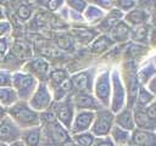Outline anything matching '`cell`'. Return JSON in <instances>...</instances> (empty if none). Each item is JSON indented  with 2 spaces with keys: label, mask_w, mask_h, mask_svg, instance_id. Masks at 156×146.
<instances>
[{
  "label": "cell",
  "mask_w": 156,
  "mask_h": 146,
  "mask_svg": "<svg viewBox=\"0 0 156 146\" xmlns=\"http://www.w3.org/2000/svg\"><path fill=\"white\" fill-rule=\"evenodd\" d=\"M7 116L20 127L21 130L40 125V113L34 111L28 101L18 100L7 109Z\"/></svg>",
  "instance_id": "obj_1"
},
{
  "label": "cell",
  "mask_w": 156,
  "mask_h": 146,
  "mask_svg": "<svg viewBox=\"0 0 156 146\" xmlns=\"http://www.w3.org/2000/svg\"><path fill=\"white\" fill-rule=\"evenodd\" d=\"M41 146H66L71 141L69 131L56 119L40 123Z\"/></svg>",
  "instance_id": "obj_2"
},
{
  "label": "cell",
  "mask_w": 156,
  "mask_h": 146,
  "mask_svg": "<svg viewBox=\"0 0 156 146\" xmlns=\"http://www.w3.org/2000/svg\"><path fill=\"white\" fill-rule=\"evenodd\" d=\"M127 106V91L119 67L111 68V99L108 108L116 114Z\"/></svg>",
  "instance_id": "obj_3"
},
{
  "label": "cell",
  "mask_w": 156,
  "mask_h": 146,
  "mask_svg": "<svg viewBox=\"0 0 156 146\" xmlns=\"http://www.w3.org/2000/svg\"><path fill=\"white\" fill-rule=\"evenodd\" d=\"M93 95L96 97L102 107L108 108L111 99V68L104 67L98 69L94 79Z\"/></svg>",
  "instance_id": "obj_4"
},
{
  "label": "cell",
  "mask_w": 156,
  "mask_h": 146,
  "mask_svg": "<svg viewBox=\"0 0 156 146\" xmlns=\"http://www.w3.org/2000/svg\"><path fill=\"white\" fill-rule=\"evenodd\" d=\"M38 84L39 82L37 78L22 69L12 73V88L20 101H28L35 91Z\"/></svg>",
  "instance_id": "obj_5"
},
{
  "label": "cell",
  "mask_w": 156,
  "mask_h": 146,
  "mask_svg": "<svg viewBox=\"0 0 156 146\" xmlns=\"http://www.w3.org/2000/svg\"><path fill=\"white\" fill-rule=\"evenodd\" d=\"M115 125V113L107 108L102 107L99 111L95 112V117L90 128V133L98 137V136H107L110 135L111 129Z\"/></svg>",
  "instance_id": "obj_6"
},
{
  "label": "cell",
  "mask_w": 156,
  "mask_h": 146,
  "mask_svg": "<svg viewBox=\"0 0 156 146\" xmlns=\"http://www.w3.org/2000/svg\"><path fill=\"white\" fill-rule=\"evenodd\" d=\"M96 72H98L96 67H89L71 74L69 82L72 84L73 92H93Z\"/></svg>",
  "instance_id": "obj_7"
},
{
  "label": "cell",
  "mask_w": 156,
  "mask_h": 146,
  "mask_svg": "<svg viewBox=\"0 0 156 146\" xmlns=\"http://www.w3.org/2000/svg\"><path fill=\"white\" fill-rule=\"evenodd\" d=\"M54 102V96H52V91L50 90L49 85L45 82H40L35 89V91L33 92V95L30 96V99L28 100L29 106L41 113L46 109H49L51 107Z\"/></svg>",
  "instance_id": "obj_8"
},
{
  "label": "cell",
  "mask_w": 156,
  "mask_h": 146,
  "mask_svg": "<svg viewBox=\"0 0 156 146\" xmlns=\"http://www.w3.org/2000/svg\"><path fill=\"white\" fill-rule=\"evenodd\" d=\"M50 109L54 112L56 120L69 131L71 124H72L74 114H76V108L73 106L72 99L67 97L62 101H54Z\"/></svg>",
  "instance_id": "obj_9"
},
{
  "label": "cell",
  "mask_w": 156,
  "mask_h": 146,
  "mask_svg": "<svg viewBox=\"0 0 156 146\" xmlns=\"http://www.w3.org/2000/svg\"><path fill=\"white\" fill-rule=\"evenodd\" d=\"M22 71L32 74L34 78L38 79V82H45L48 80L49 73L51 71L50 68V63L49 61H46L44 57L37 56V57H32L28 61H26L21 68Z\"/></svg>",
  "instance_id": "obj_10"
},
{
  "label": "cell",
  "mask_w": 156,
  "mask_h": 146,
  "mask_svg": "<svg viewBox=\"0 0 156 146\" xmlns=\"http://www.w3.org/2000/svg\"><path fill=\"white\" fill-rule=\"evenodd\" d=\"M71 99H72L76 111L96 112L100 108H102L101 103L96 100V97L93 95V92H73Z\"/></svg>",
  "instance_id": "obj_11"
},
{
  "label": "cell",
  "mask_w": 156,
  "mask_h": 146,
  "mask_svg": "<svg viewBox=\"0 0 156 146\" xmlns=\"http://www.w3.org/2000/svg\"><path fill=\"white\" fill-rule=\"evenodd\" d=\"M21 133L22 130L20 129V127L9 116H6L0 120V141L1 142L10 145L21 139Z\"/></svg>",
  "instance_id": "obj_12"
},
{
  "label": "cell",
  "mask_w": 156,
  "mask_h": 146,
  "mask_svg": "<svg viewBox=\"0 0 156 146\" xmlns=\"http://www.w3.org/2000/svg\"><path fill=\"white\" fill-rule=\"evenodd\" d=\"M94 117H95V112L93 111H76L73 122L69 128V134L74 135L84 131H90Z\"/></svg>",
  "instance_id": "obj_13"
},
{
  "label": "cell",
  "mask_w": 156,
  "mask_h": 146,
  "mask_svg": "<svg viewBox=\"0 0 156 146\" xmlns=\"http://www.w3.org/2000/svg\"><path fill=\"white\" fill-rule=\"evenodd\" d=\"M124 17V13L121 12L118 9L113 7L112 10L107 11L105 17L101 19V22L96 26V29L99 30V33L101 32V34H108L111 32V29L119 22L122 21Z\"/></svg>",
  "instance_id": "obj_14"
},
{
  "label": "cell",
  "mask_w": 156,
  "mask_h": 146,
  "mask_svg": "<svg viewBox=\"0 0 156 146\" xmlns=\"http://www.w3.org/2000/svg\"><path fill=\"white\" fill-rule=\"evenodd\" d=\"M149 18H150V13H149L145 9L136 6L135 9L130 10V11L127 12V13H124L123 21H124L129 27L135 28V27L146 24V22L149 21Z\"/></svg>",
  "instance_id": "obj_15"
},
{
  "label": "cell",
  "mask_w": 156,
  "mask_h": 146,
  "mask_svg": "<svg viewBox=\"0 0 156 146\" xmlns=\"http://www.w3.org/2000/svg\"><path fill=\"white\" fill-rule=\"evenodd\" d=\"M130 34H132V27H129L123 19L119 21L108 33L110 38L116 45H122L127 41L130 40Z\"/></svg>",
  "instance_id": "obj_16"
},
{
  "label": "cell",
  "mask_w": 156,
  "mask_h": 146,
  "mask_svg": "<svg viewBox=\"0 0 156 146\" xmlns=\"http://www.w3.org/2000/svg\"><path fill=\"white\" fill-rule=\"evenodd\" d=\"M130 145L133 146H156V131L134 129L132 131Z\"/></svg>",
  "instance_id": "obj_17"
},
{
  "label": "cell",
  "mask_w": 156,
  "mask_h": 146,
  "mask_svg": "<svg viewBox=\"0 0 156 146\" xmlns=\"http://www.w3.org/2000/svg\"><path fill=\"white\" fill-rule=\"evenodd\" d=\"M116 44L112 41V39L110 38L108 34H99L94 41L89 45V51L93 54V55H104L106 52H108Z\"/></svg>",
  "instance_id": "obj_18"
},
{
  "label": "cell",
  "mask_w": 156,
  "mask_h": 146,
  "mask_svg": "<svg viewBox=\"0 0 156 146\" xmlns=\"http://www.w3.org/2000/svg\"><path fill=\"white\" fill-rule=\"evenodd\" d=\"M133 117H134V123L136 129L141 130H149V131H156V123L152 122L147 114L145 113L144 107H138L133 106Z\"/></svg>",
  "instance_id": "obj_19"
},
{
  "label": "cell",
  "mask_w": 156,
  "mask_h": 146,
  "mask_svg": "<svg viewBox=\"0 0 156 146\" xmlns=\"http://www.w3.org/2000/svg\"><path fill=\"white\" fill-rule=\"evenodd\" d=\"M115 125L128 130L133 131L135 129V123H134V117H133V109L130 107H124L119 112L115 114Z\"/></svg>",
  "instance_id": "obj_20"
},
{
  "label": "cell",
  "mask_w": 156,
  "mask_h": 146,
  "mask_svg": "<svg viewBox=\"0 0 156 146\" xmlns=\"http://www.w3.org/2000/svg\"><path fill=\"white\" fill-rule=\"evenodd\" d=\"M99 30L91 27H84V26H77L73 29V36L76 41H78L82 45H90L94 39L99 35Z\"/></svg>",
  "instance_id": "obj_21"
},
{
  "label": "cell",
  "mask_w": 156,
  "mask_h": 146,
  "mask_svg": "<svg viewBox=\"0 0 156 146\" xmlns=\"http://www.w3.org/2000/svg\"><path fill=\"white\" fill-rule=\"evenodd\" d=\"M26 146H41V129L39 127H33L23 129L20 139Z\"/></svg>",
  "instance_id": "obj_22"
},
{
  "label": "cell",
  "mask_w": 156,
  "mask_h": 146,
  "mask_svg": "<svg viewBox=\"0 0 156 146\" xmlns=\"http://www.w3.org/2000/svg\"><path fill=\"white\" fill-rule=\"evenodd\" d=\"M105 15H106V12L102 11L96 5H94L93 2H89L85 11L83 12V17H84L85 23L90 24V26H98L101 22V19L105 17Z\"/></svg>",
  "instance_id": "obj_23"
},
{
  "label": "cell",
  "mask_w": 156,
  "mask_h": 146,
  "mask_svg": "<svg viewBox=\"0 0 156 146\" xmlns=\"http://www.w3.org/2000/svg\"><path fill=\"white\" fill-rule=\"evenodd\" d=\"M68 79H69V73L65 68H54L49 73L46 84L49 85L50 90H54Z\"/></svg>",
  "instance_id": "obj_24"
},
{
  "label": "cell",
  "mask_w": 156,
  "mask_h": 146,
  "mask_svg": "<svg viewBox=\"0 0 156 146\" xmlns=\"http://www.w3.org/2000/svg\"><path fill=\"white\" fill-rule=\"evenodd\" d=\"M110 137L112 139L116 146H129L130 139H132V131H128L117 125H113V128L110 131Z\"/></svg>",
  "instance_id": "obj_25"
},
{
  "label": "cell",
  "mask_w": 156,
  "mask_h": 146,
  "mask_svg": "<svg viewBox=\"0 0 156 146\" xmlns=\"http://www.w3.org/2000/svg\"><path fill=\"white\" fill-rule=\"evenodd\" d=\"M155 74H156V67L151 62V60H147L144 64L138 67V71H136V77H138V80H139L140 85H146V83Z\"/></svg>",
  "instance_id": "obj_26"
},
{
  "label": "cell",
  "mask_w": 156,
  "mask_h": 146,
  "mask_svg": "<svg viewBox=\"0 0 156 146\" xmlns=\"http://www.w3.org/2000/svg\"><path fill=\"white\" fill-rule=\"evenodd\" d=\"M149 38H150V29H149V26L143 24V26L132 28V34H130V40H132V43L145 46V45L149 43Z\"/></svg>",
  "instance_id": "obj_27"
},
{
  "label": "cell",
  "mask_w": 156,
  "mask_h": 146,
  "mask_svg": "<svg viewBox=\"0 0 156 146\" xmlns=\"http://www.w3.org/2000/svg\"><path fill=\"white\" fill-rule=\"evenodd\" d=\"M18 101V96L12 86L9 88H0V105L9 109L12 105H15Z\"/></svg>",
  "instance_id": "obj_28"
},
{
  "label": "cell",
  "mask_w": 156,
  "mask_h": 146,
  "mask_svg": "<svg viewBox=\"0 0 156 146\" xmlns=\"http://www.w3.org/2000/svg\"><path fill=\"white\" fill-rule=\"evenodd\" d=\"M156 97L144 86V85H140L139 90H138V94H136V97H135V103L134 106H138V107H146L149 106ZM133 108V107H132Z\"/></svg>",
  "instance_id": "obj_29"
},
{
  "label": "cell",
  "mask_w": 156,
  "mask_h": 146,
  "mask_svg": "<svg viewBox=\"0 0 156 146\" xmlns=\"http://www.w3.org/2000/svg\"><path fill=\"white\" fill-rule=\"evenodd\" d=\"M71 140L77 146H93L95 136L90 131H84V133L71 135Z\"/></svg>",
  "instance_id": "obj_30"
},
{
  "label": "cell",
  "mask_w": 156,
  "mask_h": 146,
  "mask_svg": "<svg viewBox=\"0 0 156 146\" xmlns=\"http://www.w3.org/2000/svg\"><path fill=\"white\" fill-rule=\"evenodd\" d=\"M89 2L87 1H83V0H68V1H65V5L73 12H77L79 15H83V12L85 11L87 6H88Z\"/></svg>",
  "instance_id": "obj_31"
},
{
  "label": "cell",
  "mask_w": 156,
  "mask_h": 146,
  "mask_svg": "<svg viewBox=\"0 0 156 146\" xmlns=\"http://www.w3.org/2000/svg\"><path fill=\"white\" fill-rule=\"evenodd\" d=\"M32 13H33V10L27 4H21L16 10V16L21 22H27L28 19H30Z\"/></svg>",
  "instance_id": "obj_32"
},
{
  "label": "cell",
  "mask_w": 156,
  "mask_h": 146,
  "mask_svg": "<svg viewBox=\"0 0 156 146\" xmlns=\"http://www.w3.org/2000/svg\"><path fill=\"white\" fill-rule=\"evenodd\" d=\"M136 6H138V2L136 1H133V0H119V1H115V7L118 9L123 13L129 12L130 10L135 9Z\"/></svg>",
  "instance_id": "obj_33"
},
{
  "label": "cell",
  "mask_w": 156,
  "mask_h": 146,
  "mask_svg": "<svg viewBox=\"0 0 156 146\" xmlns=\"http://www.w3.org/2000/svg\"><path fill=\"white\" fill-rule=\"evenodd\" d=\"M12 86V72L5 68H0V88Z\"/></svg>",
  "instance_id": "obj_34"
},
{
  "label": "cell",
  "mask_w": 156,
  "mask_h": 146,
  "mask_svg": "<svg viewBox=\"0 0 156 146\" xmlns=\"http://www.w3.org/2000/svg\"><path fill=\"white\" fill-rule=\"evenodd\" d=\"M40 5L43 7H45L46 10L51 11V12H56V11H60L62 9V6L65 5V1H62V0H50V1L41 2Z\"/></svg>",
  "instance_id": "obj_35"
},
{
  "label": "cell",
  "mask_w": 156,
  "mask_h": 146,
  "mask_svg": "<svg viewBox=\"0 0 156 146\" xmlns=\"http://www.w3.org/2000/svg\"><path fill=\"white\" fill-rule=\"evenodd\" d=\"M11 30H12V24L10 21H7V19L0 21V39L9 36Z\"/></svg>",
  "instance_id": "obj_36"
},
{
  "label": "cell",
  "mask_w": 156,
  "mask_h": 146,
  "mask_svg": "<svg viewBox=\"0 0 156 146\" xmlns=\"http://www.w3.org/2000/svg\"><path fill=\"white\" fill-rule=\"evenodd\" d=\"M93 146H116L112 141V139L110 137V135L107 136H98L94 140Z\"/></svg>",
  "instance_id": "obj_37"
},
{
  "label": "cell",
  "mask_w": 156,
  "mask_h": 146,
  "mask_svg": "<svg viewBox=\"0 0 156 146\" xmlns=\"http://www.w3.org/2000/svg\"><path fill=\"white\" fill-rule=\"evenodd\" d=\"M94 5H96L98 7H100L102 11L107 12L110 10H112L115 7V1H110V0H101V1H94Z\"/></svg>",
  "instance_id": "obj_38"
},
{
  "label": "cell",
  "mask_w": 156,
  "mask_h": 146,
  "mask_svg": "<svg viewBox=\"0 0 156 146\" xmlns=\"http://www.w3.org/2000/svg\"><path fill=\"white\" fill-rule=\"evenodd\" d=\"M145 113L147 114V117L156 123V99L149 105L145 107Z\"/></svg>",
  "instance_id": "obj_39"
},
{
  "label": "cell",
  "mask_w": 156,
  "mask_h": 146,
  "mask_svg": "<svg viewBox=\"0 0 156 146\" xmlns=\"http://www.w3.org/2000/svg\"><path fill=\"white\" fill-rule=\"evenodd\" d=\"M144 86L156 97V74H155V75L146 83V85H144Z\"/></svg>",
  "instance_id": "obj_40"
},
{
  "label": "cell",
  "mask_w": 156,
  "mask_h": 146,
  "mask_svg": "<svg viewBox=\"0 0 156 146\" xmlns=\"http://www.w3.org/2000/svg\"><path fill=\"white\" fill-rule=\"evenodd\" d=\"M9 47H10L9 36L1 38V39H0V55H5V54L9 51Z\"/></svg>",
  "instance_id": "obj_41"
},
{
  "label": "cell",
  "mask_w": 156,
  "mask_h": 146,
  "mask_svg": "<svg viewBox=\"0 0 156 146\" xmlns=\"http://www.w3.org/2000/svg\"><path fill=\"white\" fill-rule=\"evenodd\" d=\"M6 116H7V109L4 108V107L0 105V120H1L2 118H5Z\"/></svg>",
  "instance_id": "obj_42"
},
{
  "label": "cell",
  "mask_w": 156,
  "mask_h": 146,
  "mask_svg": "<svg viewBox=\"0 0 156 146\" xmlns=\"http://www.w3.org/2000/svg\"><path fill=\"white\" fill-rule=\"evenodd\" d=\"M6 19V13H5V9L2 6H0V21Z\"/></svg>",
  "instance_id": "obj_43"
},
{
  "label": "cell",
  "mask_w": 156,
  "mask_h": 146,
  "mask_svg": "<svg viewBox=\"0 0 156 146\" xmlns=\"http://www.w3.org/2000/svg\"><path fill=\"white\" fill-rule=\"evenodd\" d=\"M9 146H26L21 140H17V141H15V142H12V144H10Z\"/></svg>",
  "instance_id": "obj_44"
},
{
  "label": "cell",
  "mask_w": 156,
  "mask_h": 146,
  "mask_svg": "<svg viewBox=\"0 0 156 146\" xmlns=\"http://www.w3.org/2000/svg\"><path fill=\"white\" fill-rule=\"evenodd\" d=\"M150 60H151V62H152V63L155 64V67H156V54H155V55H152Z\"/></svg>",
  "instance_id": "obj_45"
},
{
  "label": "cell",
  "mask_w": 156,
  "mask_h": 146,
  "mask_svg": "<svg viewBox=\"0 0 156 146\" xmlns=\"http://www.w3.org/2000/svg\"><path fill=\"white\" fill-rule=\"evenodd\" d=\"M66 146H77V145H76V144H73V142H72V140H71V141H69V142H68Z\"/></svg>",
  "instance_id": "obj_46"
},
{
  "label": "cell",
  "mask_w": 156,
  "mask_h": 146,
  "mask_svg": "<svg viewBox=\"0 0 156 146\" xmlns=\"http://www.w3.org/2000/svg\"><path fill=\"white\" fill-rule=\"evenodd\" d=\"M0 146H9V145H6V144H4V142L0 141Z\"/></svg>",
  "instance_id": "obj_47"
},
{
  "label": "cell",
  "mask_w": 156,
  "mask_h": 146,
  "mask_svg": "<svg viewBox=\"0 0 156 146\" xmlns=\"http://www.w3.org/2000/svg\"><path fill=\"white\" fill-rule=\"evenodd\" d=\"M129 146H133V145H129Z\"/></svg>",
  "instance_id": "obj_48"
}]
</instances>
